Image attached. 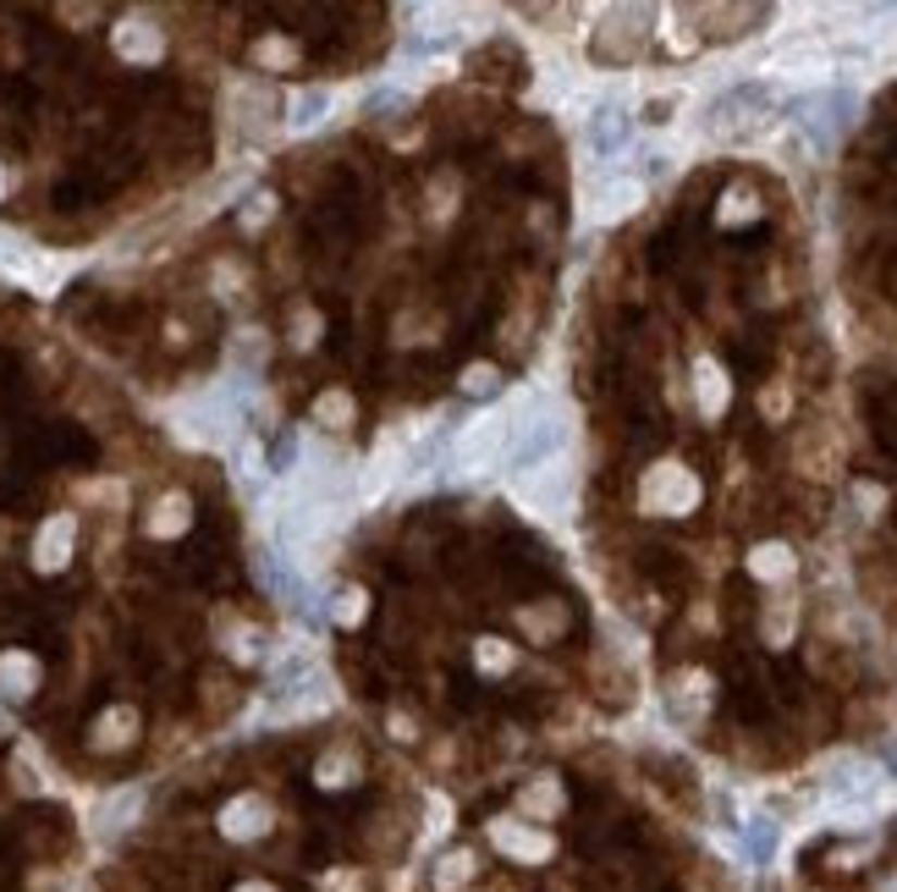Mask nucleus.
Wrapping results in <instances>:
<instances>
[{
  "label": "nucleus",
  "instance_id": "11",
  "mask_svg": "<svg viewBox=\"0 0 897 892\" xmlns=\"http://www.w3.org/2000/svg\"><path fill=\"white\" fill-rule=\"evenodd\" d=\"M242 892H271V887H242Z\"/></svg>",
  "mask_w": 897,
  "mask_h": 892
},
{
  "label": "nucleus",
  "instance_id": "5",
  "mask_svg": "<svg viewBox=\"0 0 897 892\" xmlns=\"http://www.w3.org/2000/svg\"><path fill=\"white\" fill-rule=\"evenodd\" d=\"M496 843H501L507 854H523V859H546V854H551L546 838H534V832H523V827H496Z\"/></svg>",
  "mask_w": 897,
  "mask_h": 892
},
{
  "label": "nucleus",
  "instance_id": "9",
  "mask_svg": "<svg viewBox=\"0 0 897 892\" xmlns=\"http://www.w3.org/2000/svg\"><path fill=\"white\" fill-rule=\"evenodd\" d=\"M314 111H325V95H303V100H298V116H292V122H298V127H309V122H314Z\"/></svg>",
  "mask_w": 897,
  "mask_h": 892
},
{
  "label": "nucleus",
  "instance_id": "12",
  "mask_svg": "<svg viewBox=\"0 0 897 892\" xmlns=\"http://www.w3.org/2000/svg\"><path fill=\"white\" fill-rule=\"evenodd\" d=\"M886 892H897V881H892V887H886Z\"/></svg>",
  "mask_w": 897,
  "mask_h": 892
},
{
  "label": "nucleus",
  "instance_id": "2",
  "mask_svg": "<svg viewBox=\"0 0 897 892\" xmlns=\"http://www.w3.org/2000/svg\"><path fill=\"white\" fill-rule=\"evenodd\" d=\"M627 133H634V116H627L622 106H600L595 122H589V144H595V154H606V160L627 144Z\"/></svg>",
  "mask_w": 897,
  "mask_h": 892
},
{
  "label": "nucleus",
  "instance_id": "1",
  "mask_svg": "<svg viewBox=\"0 0 897 892\" xmlns=\"http://www.w3.org/2000/svg\"><path fill=\"white\" fill-rule=\"evenodd\" d=\"M765 106H771V88H765V83H738V88H727V95L710 106L705 127H710L715 138L744 133V127H755V111H765Z\"/></svg>",
  "mask_w": 897,
  "mask_h": 892
},
{
  "label": "nucleus",
  "instance_id": "4",
  "mask_svg": "<svg viewBox=\"0 0 897 892\" xmlns=\"http://www.w3.org/2000/svg\"><path fill=\"white\" fill-rule=\"evenodd\" d=\"M557 446H562V424H557V419H546L540 430H534V435L518 446V458H512V463H518V469H528V463H540L546 453H557Z\"/></svg>",
  "mask_w": 897,
  "mask_h": 892
},
{
  "label": "nucleus",
  "instance_id": "10",
  "mask_svg": "<svg viewBox=\"0 0 897 892\" xmlns=\"http://www.w3.org/2000/svg\"><path fill=\"white\" fill-rule=\"evenodd\" d=\"M463 870H474V859H469V854H458V859H446V870H440V881H463Z\"/></svg>",
  "mask_w": 897,
  "mask_h": 892
},
{
  "label": "nucleus",
  "instance_id": "8",
  "mask_svg": "<svg viewBox=\"0 0 897 892\" xmlns=\"http://www.w3.org/2000/svg\"><path fill=\"white\" fill-rule=\"evenodd\" d=\"M66 541H72V518L50 523V529H45V541H39V562H45V568L66 562V557H61V552H66Z\"/></svg>",
  "mask_w": 897,
  "mask_h": 892
},
{
  "label": "nucleus",
  "instance_id": "7",
  "mask_svg": "<svg viewBox=\"0 0 897 892\" xmlns=\"http://www.w3.org/2000/svg\"><path fill=\"white\" fill-rule=\"evenodd\" d=\"M259 827H264V805H253V798H248V805H232V810H226V832H232V838H259Z\"/></svg>",
  "mask_w": 897,
  "mask_h": 892
},
{
  "label": "nucleus",
  "instance_id": "3",
  "mask_svg": "<svg viewBox=\"0 0 897 892\" xmlns=\"http://www.w3.org/2000/svg\"><path fill=\"white\" fill-rule=\"evenodd\" d=\"M870 788H875V771L864 760H837L826 771V793H837V798H864Z\"/></svg>",
  "mask_w": 897,
  "mask_h": 892
},
{
  "label": "nucleus",
  "instance_id": "6",
  "mask_svg": "<svg viewBox=\"0 0 897 892\" xmlns=\"http://www.w3.org/2000/svg\"><path fill=\"white\" fill-rule=\"evenodd\" d=\"M744 843H749V859H755V865H765V859L776 854V821L755 816V821H749V832H744Z\"/></svg>",
  "mask_w": 897,
  "mask_h": 892
}]
</instances>
